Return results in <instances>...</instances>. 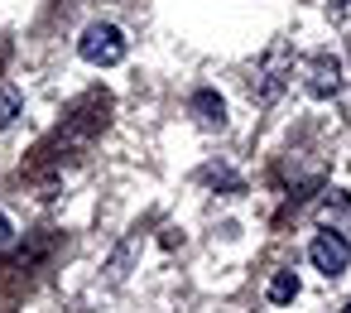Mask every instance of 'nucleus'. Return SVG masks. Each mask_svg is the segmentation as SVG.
Here are the masks:
<instances>
[{
  "instance_id": "f03ea898",
  "label": "nucleus",
  "mask_w": 351,
  "mask_h": 313,
  "mask_svg": "<svg viewBox=\"0 0 351 313\" xmlns=\"http://www.w3.org/2000/svg\"><path fill=\"white\" fill-rule=\"evenodd\" d=\"M308 260H313V270H322L327 279H337V275H346V265H351V241H346L341 231H322V236L308 246Z\"/></svg>"
},
{
  "instance_id": "39448f33",
  "label": "nucleus",
  "mask_w": 351,
  "mask_h": 313,
  "mask_svg": "<svg viewBox=\"0 0 351 313\" xmlns=\"http://www.w3.org/2000/svg\"><path fill=\"white\" fill-rule=\"evenodd\" d=\"M193 116H197L207 130H221V126H226V102H221L212 87H197V92H193Z\"/></svg>"
},
{
  "instance_id": "f257e3e1",
  "label": "nucleus",
  "mask_w": 351,
  "mask_h": 313,
  "mask_svg": "<svg viewBox=\"0 0 351 313\" xmlns=\"http://www.w3.org/2000/svg\"><path fill=\"white\" fill-rule=\"evenodd\" d=\"M77 54H82V63H92V68H116V63L125 58V34H121L116 25L97 20V25H87V30H82Z\"/></svg>"
},
{
  "instance_id": "0eeeda50",
  "label": "nucleus",
  "mask_w": 351,
  "mask_h": 313,
  "mask_svg": "<svg viewBox=\"0 0 351 313\" xmlns=\"http://www.w3.org/2000/svg\"><path fill=\"white\" fill-rule=\"evenodd\" d=\"M10 116H15V92H10V87H0V126H5Z\"/></svg>"
},
{
  "instance_id": "6e6552de",
  "label": "nucleus",
  "mask_w": 351,
  "mask_h": 313,
  "mask_svg": "<svg viewBox=\"0 0 351 313\" xmlns=\"http://www.w3.org/2000/svg\"><path fill=\"white\" fill-rule=\"evenodd\" d=\"M5 236H10V217H5V212H0V241H5Z\"/></svg>"
},
{
  "instance_id": "1a4fd4ad",
  "label": "nucleus",
  "mask_w": 351,
  "mask_h": 313,
  "mask_svg": "<svg viewBox=\"0 0 351 313\" xmlns=\"http://www.w3.org/2000/svg\"><path fill=\"white\" fill-rule=\"evenodd\" d=\"M341 313H351V303H346V308H341Z\"/></svg>"
},
{
  "instance_id": "7ed1b4c3",
  "label": "nucleus",
  "mask_w": 351,
  "mask_h": 313,
  "mask_svg": "<svg viewBox=\"0 0 351 313\" xmlns=\"http://www.w3.org/2000/svg\"><path fill=\"white\" fill-rule=\"evenodd\" d=\"M313 217H317L322 231H351V193H346V188H327V193L317 198Z\"/></svg>"
},
{
  "instance_id": "20e7f679",
  "label": "nucleus",
  "mask_w": 351,
  "mask_h": 313,
  "mask_svg": "<svg viewBox=\"0 0 351 313\" xmlns=\"http://www.w3.org/2000/svg\"><path fill=\"white\" fill-rule=\"evenodd\" d=\"M303 87L313 92V97H337L341 92V63L332 58V54H317V58H308V68H303Z\"/></svg>"
},
{
  "instance_id": "423d86ee",
  "label": "nucleus",
  "mask_w": 351,
  "mask_h": 313,
  "mask_svg": "<svg viewBox=\"0 0 351 313\" xmlns=\"http://www.w3.org/2000/svg\"><path fill=\"white\" fill-rule=\"evenodd\" d=\"M265 294H269V303H293V299H298V275H293V270H279Z\"/></svg>"
}]
</instances>
